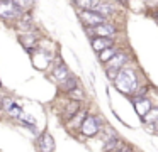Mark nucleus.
<instances>
[{"label": "nucleus", "instance_id": "nucleus-18", "mask_svg": "<svg viewBox=\"0 0 158 152\" xmlns=\"http://www.w3.org/2000/svg\"><path fill=\"white\" fill-rule=\"evenodd\" d=\"M116 152H131V150H129V149H127V147H121L119 150H116Z\"/></svg>", "mask_w": 158, "mask_h": 152}, {"label": "nucleus", "instance_id": "nucleus-15", "mask_svg": "<svg viewBox=\"0 0 158 152\" xmlns=\"http://www.w3.org/2000/svg\"><path fill=\"white\" fill-rule=\"evenodd\" d=\"M85 117H87V113H85V111H82V113L78 111V113H77L75 117L72 118V122H70V125H77V127L80 128V125L83 123V120H85Z\"/></svg>", "mask_w": 158, "mask_h": 152}, {"label": "nucleus", "instance_id": "nucleus-9", "mask_svg": "<svg viewBox=\"0 0 158 152\" xmlns=\"http://www.w3.org/2000/svg\"><path fill=\"white\" fill-rule=\"evenodd\" d=\"M39 147H41L43 152H53V149H55V138L49 134H43L41 145H39Z\"/></svg>", "mask_w": 158, "mask_h": 152}, {"label": "nucleus", "instance_id": "nucleus-3", "mask_svg": "<svg viewBox=\"0 0 158 152\" xmlns=\"http://www.w3.org/2000/svg\"><path fill=\"white\" fill-rule=\"evenodd\" d=\"M80 20H82L85 25L97 27V25H100V24L106 22V17L99 15V14L92 12V10H82V12H80Z\"/></svg>", "mask_w": 158, "mask_h": 152}, {"label": "nucleus", "instance_id": "nucleus-11", "mask_svg": "<svg viewBox=\"0 0 158 152\" xmlns=\"http://www.w3.org/2000/svg\"><path fill=\"white\" fill-rule=\"evenodd\" d=\"M53 76L56 78V80L60 81V83H63V81L66 80V78L70 76L68 69H66V66H63V64H58V66L53 69Z\"/></svg>", "mask_w": 158, "mask_h": 152}, {"label": "nucleus", "instance_id": "nucleus-4", "mask_svg": "<svg viewBox=\"0 0 158 152\" xmlns=\"http://www.w3.org/2000/svg\"><path fill=\"white\" fill-rule=\"evenodd\" d=\"M19 12H21V9H17L14 2H0V17L14 19L19 15Z\"/></svg>", "mask_w": 158, "mask_h": 152}, {"label": "nucleus", "instance_id": "nucleus-7", "mask_svg": "<svg viewBox=\"0 0 158 152\" xmlns=\"http://www.w3.org/2000/svg\"><path fill=\"white\" fill-rule=\"evenodd\" d=\"M127 61V57L124 56V54H121V53H117L116 56L112 57V59L107 63V69H112V71H119V69H123V64Z\"/></svg>", "mask_w": 158, "mask_h": 152}, {"label": "nucleus", "instance_id": "nucleus-10", "mask_svg": "<svg viewBox=\"0 0 158 152\" xmlns=\"http://www.w3.org/2000/svg\"><path fill=\"white\" fill-rule=\"evenodd\" d=\"M134 107H136V111L141 115V117H144V115L148 113V111L151 110V105L148 100H144V98H138L136 101H134Z\"/></svg>", "mask_w": 158, "mask_h": 152}, {"label": "nucleus", "instance_id": "nucleus-5", "mask_svg": "<svg viewBox=\"0 0 158 152\" xmlns=\"http://www.w3.org/2000/svg\"><path fill=\"white\" fill-rule=\"evenodd\" d=\"M92 32H94V36H95V37H110V36H114V34L117 32V29L112 25V24L104 22V24H100V25L94 27Z\"/></svg>", "mask_w": 158, "mask_h": 152}, {"label": "nucleus", "instance_id": "nucleus-2", "mask_svg": "<svg viewBox=\"0 0 158 152\" xmlns=\"http://www.w3.org/2000/svg\"><path fill=\"white\" fill-rule=\"evenodd\" d=\"M80 130H82V134L87 135V137H94V135L100 130L99 118L94 117V115H87L85 120H83V123L80 125Z\"/></svg>", "mask_w": 158, "mask_h": 152}, {"label": "nucleus", "instance_id": "nucleus-8", "mask_svg": "<svg viewBox=\"0 0 158 152\" xmlns=\"http://www.w3.org/2000/svg\"><path fill=\"white\" fill-rule=\"evenodd\" d=\"M92 12L99 14V15H106V14H110L112 12V5L107 2H94L92 3Z\"/></svg>", "mask_w": 158, "mask_h": 152}, {"label": "nucleus", "instance_id": "nucleus-16", "mask_svg": "<svg viewBox=\"0 0 158 152\" xmlns=\"http://www.w3.org/2000/svg\"><path fill=\"white\" fill-rule=\"evenodd\" d=\"M144 120L146 122H151V123H155V122H158V108H151L150 111H148L146 115H144Z\"/></svg>", "mask_w": 158, "mask_h": 152}, {"label": "nucleus", "instance_id": "nucleus-1", "mask_svg": "<svg viewBox=\"0 0 158 152\" xmlns=\"http://www.w3.org/2000/svg\"><path fill=\"white\" fill-rule=\"evenodd\" d=\"M114 83H116V86L119 91H123V93H131V91L136 88V83H138L136 73L131 71V69H119L117 76L114 78Z\"/></svg>", "mask_w": 158, "mask_h": 152}, {"label": "nucleus", "instance_id": "nucleus-14", "mask_svg": "<svg viewBox=\"0 0 158 152\" xmlns=\"http://www.w3.org/2000/svg\"><path fill=\"white\" fill-rule=\"evenodd\" d=\"M78 103H77V101H72V103H70V107H66V111H65V117L68 118V120H72L73 117H75L77 113H78Z\"/></svg>", "mask_w": 158, "mask_h": 152}, {"label": "nucleus", "instance_id": "nucleus-6", "mask_svg": "<svg viewBox=\"0 0 158 152\" xmlns=\"http://www.w3.org/2000/svg\"><path fill=\"white\" fill-rule=\"evenodd\" d=\"M110 44H112V39H110V37H95V39L92 41L94 49H95L99 54L102 53V51L109 49V47H110Z\"/></svg>", "mask_w": 158, "mask_h": 152}, {"label": "nucleus", "instance_id": "nucleus-17", "mask_svg": "<svg viewBox=\"0 0 158 152\" xmlns=\"http://www.w3.org/2000/svg\"><path fill=\"white\" fill-rule=\"evenodd\" d=\"M114 149H117V150L121 149V140H119V138H116V137H114L112 140H109V142H107V145H106V150H114Z\"/></svg>", "mask_w": 158, "mask_h": 152}, {"label": "nucleus", "instance_id": "nucleus-12", "mask_svg": "<svg viewBox=\"0 0 158 152\" xmlns=\"http://www.w3.org/2000/svg\"><path fill=\"white\" fill-rule=\"evenodd\" d=\"M60 86H61V90H65V91H68V93H72L73 90H77V80H75L73 76H68L61 84H60Z\"/></svg>", "mask_w": 158, "mask_h": 152}, {"label": "nucleus", "instance_id": "nucleus-13", "mask_svg": "<svg viewBox=\"0 0 158 152\" xmlns=\"http://www.w3.org/2000/svg\"><path fill=\"white\" fill-rule=\"evenodd\" d=\"M117 53H119V51H117L116 47H112V46H110L109 49L102 51V53L99 54V57H100V61H110V59H112V57L116 56Z\"/></svg>", "mask_w": 158, "mask_h": 152}]
</instances>
